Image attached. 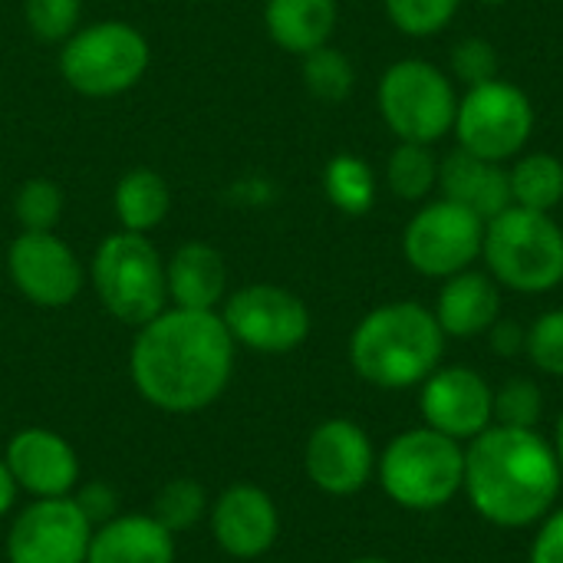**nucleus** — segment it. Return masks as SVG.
Segmentation results:
<instances>
[{
	"label": "nucleus",
	"mask_w": 563,
	"mask_h": 563,
	"mask_svg": "<svg viewBox=\"0 0 563 563\" xmlns=\"http://www.w3.org/2000/svg\"><path fill=\"white\" fill-rule=\"evenodd\" d=\"M89 284L102 310L135 330L168 307L165 257L148 234L119 228L102 238L89 261Z\"/></svg>",
	"instance_id": "nucleus-4"
},
{
	"label": "nucleus",
	"mask_w": 563,
	"mask_h": 563,
	"mask_svg": "<svg viewBox=\"0 0 563 563\" xmlns=\"http://www.w3.org/2000/svg\"><path fill=\"white\" fill-rule=\"evenodd\" d=\"M561 462L534 429L488 426L465 452V492L475 511L498 528H528L558 501Z\"/></svg>",
	"instance_id": "nucleus-2"
},
{
	"label": "nucleus",
	"mask_w": 563,
	"mask_h": 563,
	"mask_svg": "<svg viewBox=\"0 0 563 563\" xmlns=\"http://www.w3.org/2000/svg\"><path fill=\"white\" fill-rule=\"evenodd\" d=\"M389 23L412 40H429L452 26L462 0H383Z\"/></svg>",
	"instance_id": "nucleus-29"
},
{
	"label": "nucleus",
	"mask_w": 563,
	"mask_h": 563,
	"mask_svg": "<svg viewBox=\"0 0 563 563\" xmlns=\"http://www.w3.org/2000/svg\"><path fill=\"white\" fill-rule=\"evenodd\" d=\"M531 563H563V508L541 525L531 544Z\"/></svg>",
	"instance_id": "nucleus-36"
},
{
	"label": "nucleus",
	"mask_w": 563,
	"mask_h": 563,
	"mask_svg": "<svg viewBox=\"0 0 563 563\" xmlns=\"http://www.w3.org/2000/svg\"><path fill=\"white\" fill-rule=\"evenodd\" d=\"M162 528H168L172 534L195 528L205 515H208V492L201 482L195 478H172L168 485H162V492L152 501L148 511Z\"/></svg>",
	"instance_id": "nucleus-28"
},
{
	"label": "nucleus",
	"mask_w": 563,
	"mask_h": 563,
	"mask_svg": "<svg viewBox=\"0 0 563 563\" xmlns=\"http://www.w3.org/2000/svg\"><path fill=\"white\" fill-rule=\"evenodd\" d=\"M152 63L145 33L125 20H96L59 43V76L86 99H112L142 82Z\"/></svg>",
	"instance_id": "nucleus-6"
},
{
	"label": "nucleus",
	"mask_w": 563,
	"mask_h": 563,
	"mask_svg": "<svg viewBox=\"0 0 563 563\" xmlns=\"http://www.w3.org/2000/svg\"><path fill=\"white\" fill-rule=\"evenodd\" d=\"M435 320L445 336H482L488 333L501 317V290L488 271H462L455 277H445L435 303Z\"/></svg>",
	"instance_id": "nucleus-19"
},
{
	"label": "nucleus",
	"mask_w": 563,
	"mask_h": 563,
	"mask_svg": "<svg viewBox=\"0 0 563 563\" xmlns=\"http://www.w3.org/2000/svg\"><path fill=\"white\" fill-rule=\"evenodd\" d=\"M20 492L33 498H69L79 485V455L53 429H20L3 452Z\"/></svg>",
	"instance_id": "nucleus-17"
},
{
	"label": "nucleus",
	"mask_w": 563,
	"mask_h": 563,
	"mask_svg": "<svg viewBox=\"0 0 563 563\" xmlns=\"http://www.w3.org/2000/svg\"><path fill=\"white\" fill-rule=\"evenodd\" d=\"M92 521L76 498H33L7 531L10 563H86Z\"/></svg>",
	"instance_id": "nucleus-12"
},
{
	"label": "nucleus",
	"mask_w": 563,
	"mask_h": 563,
	"mask_svg": "<svg viewBox=\"0 0 563 563\" xmlns=\"http://www.w3.org/2000/svg\"><path fill=\"white\" fill-rule=\"evenodd\" d=\"M488 336H492V346H495L501 356H515L518 350H525V336H528V330H521L518 323H511V320H501V317H498V323L488 330Z\"/></svg>",
	"instance_id": "nucleus-37"
},
{
	"label": "nucleus",
	"mask_w": 563,
	"mask_h": 563,
	"mask_svg": "<svg viewBox=\"0 0 563 563\" xmlns=\"http://www.w3.org/2000/svg\"><path fill=\"white\" fill-rule=\"evenodd\" d=\"M439 188L442 198L475 211L485 224L511 208V178L508 165L478 158L465 148H455L439 165Z\"/></svg>",
	"instance_id": "nucleus-18"
},
{
	"label": "nucleus",
	"mask_w": 563,
	"mask_h": 563,
	"mask_svg": "<svg viewBox=\"0 0 563 563\" xmlns=\"http://www.w3.org/2000/svg\"><path fill=\"white\" fill-rule=\"evenodd\" d=\"M112 208L122 231L148 234L155 231L172 211L168 181L155 168H129L112 191Z\"/></svg>",
	"instance_id": "nucleus-23"
},
{
	"label": "nucleus",
	"mask_w": 563,
	"mask_h": 563,
	"mask_svg": "<svg viewBox=\"0 0 563 563\" xmlns=\"http://www.w3.org/2000/svg\"><path fill=\"white\" fill-rule=\"evenodd\" d=\"M445 353V333L435 313L416 300H396L369 310L350 336V363L360 379L379 389H409L426 383Z\"/></svg>",
	"instance_id": "nucleus-3"
},
{
	"label": "nucleus",
	"mask_w": 563,
	"mask_h": 563,
	"mask_svg": "<svg viewBox=\"0 0 563 563\" xmlns=\"http://www.w3.org/2000/svg\"><path fill=\"white\" fill-rule=\"evenodd\" d=\"M7 274L20 297L46 310L69 307L86 284L82 261L56 231H20L7 247Z\"/></svg>",
	"instance_id": "nucleus-13"
},
{
	"label": "nucleus",
	"mask_w": 563,
	"mask_h": 563,
	"mask_svg": "<svg viewBox=\"0 0 563 563\" xmlns=\"http://www.w3.org/2000/svg\"><path fill=\"white\" fill-rule=\"evenodd\" d=\"M482 261L498 287L548 294L563 284V228L544 211L511 205L485 224Z\"/></svg>",
	"instance_id": "nucleus-5"
},
{
	"label": "nucleus",
	"mask_w": 563,
	"mask_h": 563,
	"mask_svg": "<svg viewBox=\"0 0 563 563\" xmlns=\"http://www.w3.org/2000/svg\"><path fill=\"white\" fill-rule=\"evenodd\" d=\"M353 563H389V561H383V558H360V561H353Z\"/></svg>",
	"instance_id": "nucleus-41"
},
{
	"label": "nucleus",
	"mask_w": 563,
	"mask_h": 563,
	"mask_svg": "<svg viewBox=\"0 0 563 563\" xmlns=\"http://www.w3.org/2000/svg\"><path fill=\"white\" fill-rule=\"evenodd\" d=\"M73 498L82 508V515L92 521V528H99V525H106L109 518L119 515V498H115V492L109 485H86V488L73 492Z\"/></svg>",
	"instance_id": "nucleus-35"
},
{
	"label": "nucleus",
	"mask_w": 563,
	"mask_h": 563,
	"mask_svg": "<svg viewBox=\"0 0 563 563\" xmlns=\"http://www.w3.org/2000/svg\"><path fill=\"white\" fill-rule=\"evenodd\" d=\"M482 244L485 221L449 198L426 201L402 231L406 264L432 280H445L468 271L482 257Z\"/></svg>",
	"instance_id": "nucleus-10"
},
{
	"label": "nucleus",
	"mask_w": 563,
	"mask_h": 563,
	"mask_svg": "<svg viewBox=\"0 0 563 563\" xmlns=\"http://www.w3.org/2000/svg\"><path fill=\"white\" fill-rule=\"evenodd\" d=\"M379 482L383 492L409 511L442 508L465 485V452L455 439L429 426L402 432L383 452Z\"/></svg>",
	"instance_id": "nucleus-7"
},
{
	"label": "nucleus",
	"mask_w": 563,
	"mask_h": 563,
	"mask_svg": "<svg viewBox=\"0 0 563 563\" xmlns=\"http://www.w3.org/2000/svg\"><path fill=\"white\" fill-rule=\"evenodd\" d=\"M376 106L399 142L435 145L455 125L459 89L455 79L435 63L399 59L383 73L376 86Z\"/></svg>",
	"instance_id": "nucleus-8"
},
{
	"label": "nucleus",
	"mask_w": 563,
	"mask_h": 563,
	"mask_svg": "<svg viewBox=\"0 0 563 563\" xmlns=\"http://www.w3.org/2000/svg\"><path fill=\"white\" fill-rule=\"evenodd\" d=\"M478 3H485V7H505V3H515V0H478Z\"/></svg>",
	"instance_id": "nucleus-40"
},
{
	"label": "nucleus",
	"mask_w": 563,
	"mask_h": 563,
	"mask_svg": "<svg viewBox=\"0 0 563 563\" xmlns=\"http://www.w3.org/2000/svg\"><path fill=\"white\" fill-rule=\"evenodd\" d=\"M439 165L432 145L399 142L386 162V185L402 201H426L439 188Z\"/></svg>",
	"instance_id": "nucleus-26"
},
{
	"label": "nucleus",
	"mask_w": 563,
	"mask_h": 563,
	"mask_svg": "<svg viewBox=\"0 0 563 563\" xmlns=\"http://www.w3.org/2000/svg\"><path fill=\"white\" fill-rule=\"evenodd\" d=\"M554 452H558V462H561V472H563V412H561V419H558V442H554Z\"/></svg>",
	"instance_id": "nucleus-39"
},
{
	"label": "nucleus",
	"mask_w": 563,
	"mask_h": 563,
	"mask_svg": "<svg viewBox=\"0 0 563 563\" xmlns=\"http://www.w3.org/2000/svg\"><path fill=\"white\" fill-rule=\"evenodd\" d=\"M86 563H175V534L152 515H115L92 528Z\"/></svg>",
	"instance_id": "nucleus-21"
},
{
	"label": "nucleus",
	"mask_w": 563,
	"mask_h": 563,
	"mask_svg": "<svg viewBox=\"0 0 563 563\" xmlns=\"http://www.w3.org/2000/svg\"><path fill=\"white\" fill-rule=\"evenodd\" d=\"M168 303L181 310H214L224 303L228 267L218 247L205 241H185L165 261Z\"/></svg>",
	"instance_id": "nucleus-20"
},
{
	"label": "nucleus",
	"mask_w": 563,
	"mask_h": 563,
	"mask_svg": "<svg viewBox=\"0 0 563 563\" xmlns=\"http://www.w3.org/2000/svg\"><path fill=\"white\" fill-rule=\"evenodd\" d=\"M303 59V86L313 99L320 102H343L353 86H356V69L350 63V56L336 46H320Z\"/></svg>",
	"instance_id": "nucleus-27"
},
{
	"label": "nucleus",
	"mask_w": 563,
	"mask_h": 563,
	"mask_svg": "<svg viewBox=\"0 0 563 563\" xmlns=\"http://www.w3.org/2000/svg\"><path fill=\"white\" fill-rule=\"evenodd\" d=\"M221 320L231 340L244 350L280 356L297 350L310 336L307 303L277 284H244L224 297Z\"/></svg>",
	"instance_id": "nucleus-11"
},
{
	"label": "nucleus",
	"mask_w": 563,
	"mask_h": 563,
	"mask_svg": "<svg viewBox=\"0 0 563 563\" xmlns=\"http://www.w3.org/2000/svg\"><path fill=\"white\" fill-rule=\"evenodd\" d=\"M26 26L43 43H63L79 30L82 0H23Z\"/></svg>",
	"instance_id": "nucleus-32"
},
{
	"label": "nucleus",
	"mask_w": 563,
	"mask_h": 563,
	"mask_svg": "<svg viewBox=\"0 0 563 563\" xmlns=\"http://www.w3.org/2000/svg\"><path fill=\"white\" fill-rule=\"evenodd\" d=\"M234 353L238 343L218 310L165 307L135 330L129 373L148 406L168 416H195L228 389Z\"/></svg>",
	"instance_id": "nucleus-1"
},
{
	"label": "nucleus",
	"mask_w": 563,
	"mask_h": 563,
	"mask_svg": "<svg viewBox=\"0 0 563 563\" xmlns=\"http://www.w3.org/2000/svg\"><path fill=\"white\" fill-rule=\"evenodd\" d=\"M376 172L366 158L353 155V152H340L327 162L323 168V195L327 201L350 214V218H363L373 205H376Z\"/></svg>",
	"instance_id": "nucleus-25"
},
{
	"label": "nucleus",
	"mask_w": 563,
	"mask_h": 563,
	"mask_svg": "<svg viewBox=\"0 0 563 563\" xmlns=\"http://www.w3.org/2000/svg\"><path fill=\"white\" fill-rule=\"evenodd\" d=\"M534 125L538 112L531 96L521 86L498 76L459 96L452 135L459 139V148L508 165L525 152V145L534 135Z\"/></svg>",
	"instance_id": "nucleus-9"
},
{
	"label": "nucleus",
	"mask_w": 563,
	"mask_h": 563,
	"mask_svg": "<svg viewBox=\"0 0 563 563\" xmlns=\"http://www.w3.org/2000/svg\"><path fill=\"white\" fill-rule=\"evenodd\" d=\"M307 478L333 498H350L366 488L376 455L369 435L350 419H327L317 426L303 449Z\"/></svg>",
	"instance_id": "nucleus-15"
},
{
	"label": "nucleus",
	"mask_w": 563,
	"mask_h": 563,
	"mask_svg": "<svg viewBox=\"0 0 563 563\" xmlns=\"http://www.w3.org/2000/svg\"><path fill=\"white\" fill-rule=\"evenodd\" d=\"M211 534L218 548L238 561H254L267 554L280 534L274 498L251 482L228 485L211 505Z\"/></svg>",
	"instance_id": "nucleus-16"
},
{
	"label": "nucleus",
	"mask_w": 563,
	"mask_h": 563,
	"mask_svg": "<svg viewBox=\"0 0 563 563\" xmlns=\"http://www.w3.org/2000/svg\"><path fill=\"white\" fill-rule=\"evenodd\" d=\"M544 409V396L531 379H508L495 393V422L511 429H534Z\"/></svg>",
	"instance_id": "nucleus-33"
},
{
	"label": "nucleus",
	"mask_w": 563,
	"mask_h": 563,
	"mask_svg": "<svg viewBox=\"0 0 563 563\" xmlns=\"http://www.w3.org/2000/svg\"><path fill=\"white\" fill-rule=\"evenodd\" d=\"M511 205L551 214L563 205V162L554 152H521L511 168Z\"/></svg>",
	"instance_id": "nucleus-24"
},
{
	"label": "nucleus",
	"mask_w": 563,
	"mask_h": 563,
	"mask_svg": "<svg viewBox=\"0 0 563 563\" xmlns=\"http://www.w3.org/2000/svg\"><path fill=\"white\" fill-rule=\"evenodd\" d=\"M16 495H20V485H16V478H13L10 465L0 459V518L10 515V508L16 505Z\"/></svg>",
	"instance_id": "nucleus-38"
},
{
	"label": "nucleus",
	"mask_w": 563,
	"mask_h": 563,
	"mask_svg": "<svg viewBox=\"0 0 563 563\" xmlns=\"http://www.w3.org/2000/svg\"><path fill=\"white\" fill-rule=\"evenodd\" d=\"M525 350L541 373L563 376V310H548L531 323Z\"/></svg>",
	"instance_id": "nucleus-34"
},
{
	"label": "nucleus",
	"mask_w": 563,
	"mask_h": 563,
	"mask_svg": "<svg viewBox=\"0 0 563 563\" xmlns=\"http://www.w3.org/2000/svg\"><path fill=\"white\" fill-rule=\"evenodd\" d=\"M419 406L426 426L455 442L475 439L495 422V389L468 366L435 369L422 383Z\"/></svg>",
	"instance_id": "nucleus-14"
},
{
	"label": "nucleus",
	"mask_w": 563,
	"mask_h": 563,
	"mask_svg": "<svg viewBox=\"0 0 563 563\" xmlns=\"http://www.w3.org/2000/svg\"><path fill=\"white\" fill-rule=\"evenodd\" d=\"M498 69H501V59H498V49L492 40L462 36L449 53V76L455 82H462L465 89L498 79Z\"/></svg>",
	"instance_id": "nucleus-31"
},
{
	"label": "nucleus",
	"mask_w": 563,
	"mask_h": 563,
	"mask_svg": "<svg viewBox=\"0 0 563 563\" xmlns=\"http://www.w3.org/2000/svg\"><path fill=\"white\" fill-rule=\"evenodd\" d=\"M340 0H264V30L284 53L307 56L330 43Z\"/></svg>",
	"instance_id": "nucleus-22"
},
{
	"label": "nucleus",
	"mask_w": 563,
	"mask_h": 563,
	"mask_svg": "<svg viewBox=\"0 0 563 563\" xmlns=\"http://www.w3.org/2000/svg\"><path fill=\"white\" fill-rule=\"evenodd\" d=\"M63 205V188L53 178H26L13 195V218L20 231H56Z\"/></svg>",
	"instance_id": "nucleus-30"
}]
</instances>
